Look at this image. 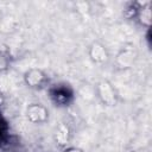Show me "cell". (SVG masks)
Here are the masks:
<instances>
[{
  "label": "cell",
  "instance_id": "6da1fadb",
  "mask_svg": "<svg viewBox=\"0 0 152 152\" xmlns=\"http://www.w3.org/2000/svg\"><path fill=\"white\" fill-rule=\"evenodd\" d=\"M72 97L71 90L66 86H56L51 89V99L57 104H66Z\"/></svg>",
  "mask_w": 152,
  "mask_h": 152
},
{
  "label": "cell",
  "instance_id": "8992f818",
  "mask_svg": "<svg viewBox=\"0 0 152 152\" xmlns=\"http://www.w3.org/2000/svg\"><path fill=\"white\" fill-rule=\"evenodd\" d=\"M1 103H2V96H1V93H0V106H1Z\"/></svg>",
  "mask_w": 152,
  "mask_h": 152
},
{
  "label": "cell",
  "instance_id": "3957f363",
  "mask_svg": "<svg viewBox=\"0 0 152 152\" xmlns=\"http://www.w3.org/2000/svg\"><path fill=\"white\" fill-rule=\"evenodd\" d=\"M99 86H100V95L106 94V96L102 97V101L107 104H110V103L115 102V94H114V90L110 87V84L108 82H102Z\"/></svg>",
  "mask_w": 152,
  "mask_h": 152
},
{
  "label": "cell",
  "instance_id": "5b68a950",
  "mask_svg": "<svg viewBox=\"0 0 152 152\" xmlns=\"http://www.w3.org/2000/svg\"><path fill=\"white\" fill-rule=\"evenodd\" d=\"M66 152H82V151L78 150V148H70V150H68Z\"/></svg>",
  "mask_w": 152,
  "mask_h": 152
},
{
  "label": "cell",
  "instance_id": "277c9868",
  "mask_svg": "<svg viewBox=\"0 0 152 152\" xmlns=\"http://www.w3.org/2000/svg\"><path fill=\"white\" fill-rule=\"evenodd\" d=\"M93 59L95 62H102L107 58V52L104 50V48L102 45H99V44H94L93 48H91V52H90Z\"/></svg>",
  "mask_w": 152,
  "mask_h": 152
},
{
  "label": "cell",
  "instance_id": "7a4b0ae2",
  "mask_svg": "<svg viewBox=\"0 0 152 152\" xmlns=\"http://www.w3.org/2000/svg\"><path fill=\"white\" fill-rule=\"evenodd\" d=\"M25 81L30 87H40L43 84V82L45 81V76L40 70L32 69L26 72Z\"/></svg>",
  "mask_w": 152,
  "mask_h": 152
}]
</instances>
